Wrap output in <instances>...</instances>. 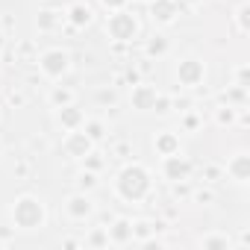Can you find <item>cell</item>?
Masks as SVG:
<instances>
[{
    "mask_svg": "<svg viewBox=\"0 0 250 250\" xmlns=\"http://www.w3.org/2000/svg\"><path fill=\"white\" fill-rule=\"evenodd\" d=\"M153 188V177L145 165L139 162H130V165H124L115 177V194L121 200H127V203H139L150 194Z\"/></svg>",
    "mask_w": 250,
    "mask_h": 250,
    "instance_id": "obj_1",
    "label": "cell"
},
{
    "mask_svg": "<svg viewBox=\"0 0 250 250\" xmlns=\"http://www.w3.org/2000/svg\"><path fill=\"white\" fill-rule=\"evenodd\" d=\"M44 221H47V209H44V203L36 194H21L12 203V224L18 229L33 232V229H42Z\"/></svg>",
    "mask_w": 250,
    "mask_h": 250,
    "instance_id": "obj_2",
    "label": "cell"
},
{
    "mask_svg": "<svg viewBox=\"0 0 250 250\" xmlns=\"http://www.w3.org/2000/svg\"><path fill=\"white\" fill-rule=\"evenodd\" d=\"M106 33L115 42H136L139 33H142V24H139V18L130 9H115L106 18Z\"/></svg>",
    "mask_w": 250,
    "mask_h": 250,
    "instance_id": "obj_3",
    "label": "cell"
},
{
    "mask_svg": "<svg viewBox=\"0 0 250 250\" xmlns=\"http://www.w3.org/2000/svg\"><path fill=\"white\" fill-rule=\"evenodd\" d=\"M39 71L47 77V80H62L68 71H71V53L62 50V47H50L39 56Z\"/></svg>",
    "mask_w": 250,
    "mask_h": 250,
    "instance_id": "obj_4",
    "label": "cell"
},
{
    "mask_svg": "<svg viewBox=\"0 0 250 250\" xmlns=\"http://www.w3.org/2000/svg\"><path fill=\"white\" fill-rule=\"evenodd\" d=\"M62 150L68 159H85L91 150H94V142L91 136L80 127V130H68V136L62 139Z\"/></svg>",
    "mask_w": 250,
    "mask_h": 250,
    "instance_id": "obj_5",
    "label": "cell"
},
{
    "mask_svg": "<svg viewBox=\"0 0 250 250\" xmlns=\"http://www.w3.org/2000/svg\"><path fill=\"white\" fill-rule=\"evenodd\" d=\"M177 80H180V85H186V88H197V85L206 80V65H203L200 59H194V56L180 59V65H177Z\"/></svg>",
    "mask_w": 250,
    "mask_h": 250,
    "instance_id": "obj_6",
    "label": "cell"
},
{
    "mask_svg": "<svg viewBox=\"0 0 250 250\" xmlns=\"http://www.w3.org/2000/svg\"><path fill=\"white\" fill-rule=\"evenodd\" d=\"M162 174H165V180H171V183H183V180H188V174H191V162H188L186 156H180V153L162 156Z\"/></svg>",
    "mask_w": 250,
    "mask_h": 250,
    "instance_id": "obj_7",
    "label": "cell"
},
{
    "mask_svg": "<svg viewBox=\"0 0 250 250\" xmlns=\"http://www.w3.org/2000/svg\"><path fill=\"white\" fill-rule=\"evenodd\" d=\"M65 212H68V218H74V221H85V218H91L94 203H91V197H88L85 191H80V194H71V197H68Z\"/></svg>",
    "mask_w": 250,
    "mask_h": 250,
    "instance_id": "obj_8",
    "label": "cell"
},
{
    "mask_svg": "<svg viewBox=\"0 0 250 250\" xmlns=\"http://www.w3.org/2000/svg\"><path fill=\"white\" fill-rule=\"evenodd\" d=\"M150 18L153 24H174L177 21V0H150Z\"/></svg>",
    "mask_w": 250,
    "mask_h": 250,
    "instance_id": "obj_9",
    "label": "cell"
},
{
    "mask_svg": "<svg viewBox=\"0 0 250 250\" xmlns=\"http://www.w3.org/2000/svg\"><path fill=\"white\" fill-rule=\"evenodd\" d=\"M156 97H159V91L153 85H133V94H130L133 109H139V112H150L156 106Z\"/></svg>",
    "mask_w": 250,
    "mask_h": 250,
    "instance_id": "obj_10",
    "label": "cell"
},
{
    "mask_svg": "<svg viewBox=\"0 0 250 250\" xmlns=\"http://www.w3.org/2000/svg\"><path fill=\"white\" fill-rule=\"evenodd\" d=\"M56 121L62 124V130L68 133V130H80V127H83L85 115H83V109H77L74 103H68V106H59V109H56Z\"/></svg>",
    "mask_w": 250,
    "mask_h": 250,
    "instance_id": "obj_11",
    "label": "cell"
},
{
    "mask_svg": "<svg viewBox=\"0 0 250 250\" xmlns=\"http://www.w3.org/2000/svg\"><path fill=\"white\" fill-rule=\"evenodd\" d=\"M227 174H229L238 186H244V183L250 180V156H247V153H235V156L227 162Z\"/></svg>",
    "mask_w": 250,
    "mask_h": 250,
    "instance_id": "obj_12",
    "label": "cell"
},
{
    "mask_svg": "<svg viewBox=\"0 0 250 250\" xmlns=\"http://www.w3.org/2000/svg\"><path fill=\"white\" fill-rule=\"evenodd\" d=\"M106 232H109V241H112V244H127V241L136 238V235H133V224H130L127 218H118L112 227H106Z\"/></svg>",
    "mask_w": 250,
    "mask_h": 250,
    "instance_id": "obj_13",
    "label": "cell"
},
{
    "mask_svg": "<svg viewBox=\"0 0 250 250\" xmlns=\"http://www.w3.org/2000/svg\"><path fill=\"white\" fill-rule=\"evenodd\" d=\"M153 147H156V153L159 156H174V153H180V136L177 133H156V139H153Z\"/></svg>",
    "mask_w": 250,
    "mask_h": 250,
    "instance_id": "obj_14",
    "label": "cell"
},
{
    "mask_svg": "<svg viewBox=\"0 0 250 250\" xmlns=\"http://www.w3.org/2000/svg\"><path fill=\"white\" fill-rule=\"evenodd\" d=\"M91 18H94V12H91V6H85V3H74V6L68 9V21H71V27H77V30L88 27Z\"/></svg>",
    "mask_w": 250,
    "mask_h": 250,
    "instance_id": "obj_15",
    "label": "cell"
},
{
    "mask_svg": "<svg viewBox=\"0 0 250 250\" xmlns=\"http://www.w3.org/2000/svg\"><path fill=\"white\" fill-rule=\"evenodd\" d=\"M62 12H53V9H44V12H39V18H36V24H39V30H44V33H50V30H56L59 24H62Z\"/></svg>",
    "mask_w": 250,
    "mask_h": 250,
    "instance_id": "obj_16",
    "label": "cell"
},
{
    "mask_svg": "<svg viewBox=\"0 0 250 250\" xmlns=\"http://www.w3.org/2000/svg\"><path fill=\"white\" fill-rule=\"evenodd\" d=\"M200 247L203 250H227L229 247V238L224 232H212V235H203L200 238Z\"/></svg>",
    "mask_w": 250,
    "mask_h": 250,
    "instance_id": "obj_17",
    "label": "cell"
},
{
    "mask_svg": "<svg viewBox=\"0 0 250 250\" xmlns=\"http://www.w3.org/2000/svg\"><path fill=\"white\" fill-rule=\"evenodd\" d=\"M50 103L59 109V106H68V103H74V91L71 88H62V85H56L53 91H50Z\"/></svg>",
    "mask_w": 250,
    "mask_h": 250,
    "instance_id": "obj_18",
    "label": "cell"
},
{
    "mask_svg": "<svg viewBox=\"0 0 250 250\" xmlns=\"http://www.w3.org/2000/svg\"><path fill=\"white\" fill-rule=\"evenodd\" d=\"M235 24H238V33H241V36L250 33V6H247V3H241V6L235 9Z\"/></svg>",
    "mask_w": 250,
    "mask_h": 250,
    "instance_id": "obj_19",
    "label": "cell"
},
{
    "mask_svg": "<svg viewBox=\"0 0 250 250\" xmlns=\"http://www.w3.org/2000/svg\"><path fill=\"white\" fill-rule=\"evenodd\" d=\"M83 130H85V133L91 136V142H100V139H103V133H106L100 121H88V118L83 121Z\"/></svg>",
    "mask_w": 250,
    "mask_h": 250,
    "instance_id": "obj_20",
    "label": "cell"
},
{
    "mask_svg": "<svg viewBox=\"0 0 250 250\" xmlns=\"http://www.w3.org/2000/svg\"><path fill=\"white\" fill-rule=\"evenodd\" d=\"M88 244H94V247H100V244H109V232H106L103 227H97V229L91 232V238H88Z\"/></svg>",
    "mask_w": 250,
    "mask_h": 250,
    "instance_id": "obj_21",
    "label": "cell"
},
{
    "mask_svg": "<svg viewBox=\"0 0 250 250\" xmlns=\"http://www.w3.org/2000/svg\"><path fill=\"white\" fill-rule=\"evenodd\" d=\"M94 186H97L94 174H80V188H83V191H91Z\"/></svg>",
    "mask_w": 250,
    "mask_h": 250,
    "instance_id": "obj_22",
    "label": "cell"
},
{
    "mask_svg": "<svg viewBox=\"0 0 250 250\" xmlns=\"http://www.w3.org/2000/svg\"><path fill=\"white\" fill-rule=\"evenodd\" d=\"M100 3H103L109 12H115V9H127V3H130V0H100Z\"/></svg>",
    "mask_w": 250,
    "mask_h": 250,
    "instance_id": "obj_23",
    "label": "cell"
},
{
    "mask_svg": "<svg viewBox=\"0 0 250 250\" xmlns=\"http://www.w3.org/2000/svg\"><path fill=\"white\" fill-rule=\"evenodd\" d=\"M165 47H168V44H165V39H159V36H156V42H150V44H147V53H150V56H153V53H165Z\"/></svg>",
    "mask_w": 250,
    "mask_h": 250,
    "instance_id": "obj_24",
    "label": "cell"
},
{
    "mask_svg": "<svg viewBox=\"0 0 250 250\" xmlns=\"http://www.w3.org/2000/svg\"><path fill=\"white\" fill-rule=\"evenodd\" d=\"M232 118H235V112H232L229 106H224V109H218V124H232Z\"/></svg>",
    "mask_w": 250,
    "mask_h": 250,
    "instance_id": "obj_25",
    "label": "cell"
},
{
    "mask_svg": "<svg viewBox=\"0 0 250 250\" xmlns=\"http://www.w3.org/2000/svg\"><path fill=\"white\" fill-rule=\"evenodd\" d=\"M235 77H238V88L244 91V88H247V65H241V68L235 71Z\"/></svg>",
    "mask_w": 250,
    "mask_h": 250,
    "instance_id": "obj_26",
    "label": "cell"
},
{
    "mask_svg": "<svg viewBox=\"0 0 250 250\" xmlns=\"http://www.w3.org/2000/svg\"><path fill=\"white\" fill-rule=\"evenodd\" d=\"M197 124H200V118H197V115H188V118H186V130H194Z\"/></svg>",
    "mask_w": 250,
    "mask_h": 250,
    "instance_id": "obj_27",
    "label": "cell"
},
{
    "mask_svg": "<svg viewBox=\"0 0 250 250\" xmlns=\"http://www.w3.org/2000/svg\"><path fill=\"white\" fill-rule=\"evenodd\" d=\"M186 3H191V6H197V3H203V0H186Z\"/></svg>",
    "mask_w": 250,
    "mask_h": 250,
    "instance_id": "obj_28",
    "label": "cell"
},
{
    "mask_svg": "<svg viewBox=\"0 0 250 250\" xmlns=\"http://www.w3.org/2000/svg\"><path fill=\"white\" fill-rule=\"evenodd\" d=\"M0 247H3V241H0Z\"/></svg>",
    "mask_w": 250,
    "mask_h": 250,
    "instance_id": "obj_29",
    "label": "cell"
}]
</instances>
